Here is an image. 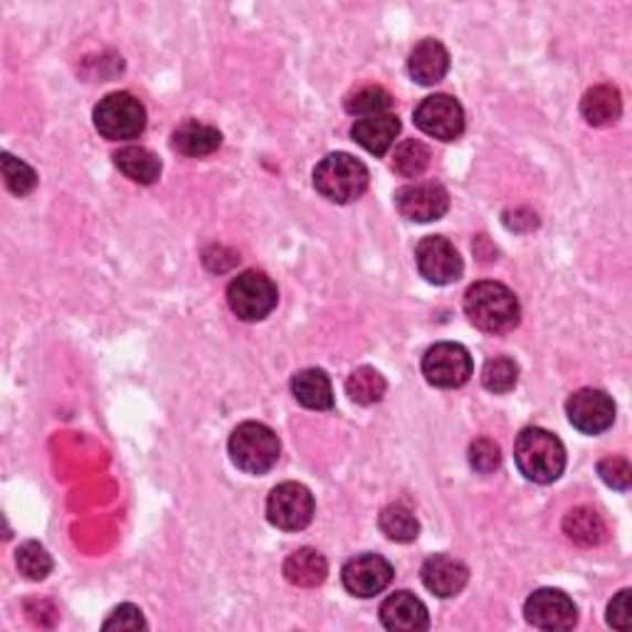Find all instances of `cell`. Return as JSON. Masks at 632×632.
<instances>
[{
    "label": "cell",
    "mask_w": 632,
    "mask_h": 632,
    "mask_svg": "<svg viewBox=\"0 0 632 632\" xmlns=\"http://www.w3.org/2000/svg\"><path fill=\"white\" fill-rule=\"evenodd\" d=\"M464 314L486 334H506L519 324V299L500 282H476L464 294Z\"/></svg>",
    "instance_id": "cell-1"
},
{
    "label": "cell",
    "mask_w": 632,
    "mask_h": 632,
    "mask_svg": "<svg viewBox=\"0 0 632 632\" xmlns=\"http://www.w3.org/2000/svg\"><path fill=\"white\" fill-rule=\"evenodd\" d=\"M514 460L526 480L536 484H551L566 470L564 442L544 428L522 430L514 444Z\"/></svg>",
    "instance_id": "cell-2"
},
{
    "label": "cell",
    "mask_w": 632,
    "mask_h": 632,
    "mask_svg": "<svg viewBox=\"0 0 632 632\" xmlns=\"http://www.w3.org/2000/svg\"><path fill=\"white\" fill-rule=\"evenodd\" d=\"M314 185L331 203H354L368 189V169L351 153H329L314 169Z\"/></svg>",
    "instance_id": "cell-3"
},
{
    "label": "cell",
    "mask_w": 632,
    "mask_h": 632,
    "mask_svg": "<svg viewBox=\"0 0 632 632\" xmlns=\"http://www.w3.org/2000/svg\"><path fill=\"white\" fill-rule=\"evenodd\" d=\"M231 458L237 470L247 474H265L279 460V438L263 422H243L237 425L227 442Z\"/></svg>",
    "instance_id": "cell-4"
},
{
    "label": "cell",
    "mask_w": 632,
    "mask_h": 632,
    "mask_svg": "<svg viewBox=\"0 0 632 632\" xmlns=\"http://www.w3.org/2000/svg\"><path fill=\"white\" fill-rule=\"evenodd\" d=\"M95 127L109 141L137 139L147 129V109L129 92H114L95 107Z\"/></svg>",
    "instance_id": "cell-5"
},
{
    "label": "cell",
    "mask_w": 632,
    "mask_h": 632,
    "mask_svg": "<svg viewBox=\"0 0 632 632\" xmlns=\"http://www.w3.org/2000/svg\"><path fill=\"white\" fill-rule=\"evenodd\" d=\"M277 287L265 272H243L237 275L231 287H227V304H231L233 314L243 321H260L272 314L277 307Z\"/></svg>",
    "instance_id": "cell-6"
},
{
    "label": "cell",
    "mask_w": 632,
    "mask_h": 632,
    "mask_svg": "<svg viewBox=\"0 0 632 632\" xmlns=\"http://www.w3.org/2000/svg\"><path fill=\"white\" fill-rule=\"evenodd\" d=\"M267 519L282 532H302L314 519V496L299 482L277 484L267 496Z\"/></svg>",
    "instance_id": "cell-7"
},
{
    "label": "cell",
    "mask_w": 632,
    "mask_h": 632,
    "mask_svg": "<svg viewBox=\"0 0 632 632\" xmlns=\"http://www.w3.org/2000/svg\"><path fill=\"white\" fill-rule=\"evenodd\" d=\"M422 376L435 388H460L472 376V356L462 344L442 341L428 349L422 358Z\"/></svg>",
    "instance_id": "cell-8"
},
{
    "label": "cell",
    "mask_w": 632,
    "mask_h": 632,
    "mask_svg": "<svg viewBox=\"0 0 632 632\" xmlns=\"http://www.w3.org/2000/svg\"><path fill=\"white\" fill-rule=\"evenodd\" d=\"M416 127L428 133L432 139L440 141H454L462 137L464 131V111L462 105L450 95H432L425 97L416 114H413Z\"/></svg>",
    "instance_id": "cell-9"
},
{
    "label": "cell",
    "mask_w": 632,
    "mask_h": 632,
    "mask_svg": "<svg viewBox=\"0 0 632 632\" xmlns=\"http://www.w3.org/2000/svg\"><path fill=\"white\" fill-rule=\"evenodd\" d=\"M416 263L420 275L428 279L430 285H452L462 277V257L448 237L430 235L422 237L416 247Z\"/></svg>",
    "instance_id": "cell-10"
},
{
    "label": "cell",
    "mask_w": 632,
    "mask_h": 632,
    "mask_svg": "<svg viewBox=\"0 0 632 632\" xmlns=\"http://www.w3.org/2000/svg\"><path fill=\"white\" fill-rule=\"evenodd\" d=\"M524 615L526 623L538 630H571L578 620V608L561 590L542 588L528 596Z\"/></svg>",
    "instance_id": "cell-11"
},
{
    "label": "cell",
    "mask_w": 632,
    "mask_h": 632,
    "mask_svg": "<svg viewBox=\"0 0 632 632\" xmlns=\"http://www.w3.org/2000/svg\"><path fill=\"white\" fill-rule=\"evenodd\" d=\"M566 416L574 428L583 435H600L615 420V403L606 390L583 388L568 398Z\"/></svg>",
    "instance_id": "cell-12"
},
{
    "label": "cell",
    "mask_w": 632,
    "mask_h": 632,
    "mask_svg": "<svg viewBox=\"0 0 632 632\" xmlns=\"http://www.w3.org/2000/svg\"><path fill=\"white\" fill-rule=\"evenodd\" d=\"M396 208L413 223H432L450 211V193L438 183L403 185L396 193Z\"/></svg>",
    "instance_id": "cell-13"
},
{
    "label": "cell",
    "mask_w": 632,
    "mask_h": 632,
    "mask_svg": "<svg viewBox=\"0 0 632 632\" xmlns=\"http://www.w3.org/2000/svg\"><path fill=\"white\" fill-rule=\"evenodd\" d=\"M341 580L351 596L373 598L390 586L393 566L378 554H361L346 561Z\"/></svg>",
    "instance_id": "cell-14"
},
{
    "label": "cell",
    "mask_w": 632,
    "mask_h": 632,
    "mask_svg": "<svg viewBox=\"0 0 632 632\" xmlns=\"http://www.w3.org/2000/svg\"><path fill=\"white\" fill-rule=\"evenodd\" d=\"M381 623L393 632H420L430 628V618L420 598L408 593V590H398V593L383 600Z\"/></svg>",
    "instance_id": "cell-15"
},
{
    "label": "cell",
    "mask_w": 632,
    "mask_h": 632,
    "mask_svg": "<svg viewBox=\"0 0 632 632\" xmlns=\"http://www.w3.org/2000/svg\"><path fill=\"white\" fill-rule=\"evenodd\" d=\"M420 578L425 588L438 598H452L462 593V588L470 580V568L458 558L435 554L420 568Z\"/></svg>",
    "instance_id": "cell-16"
},
{
    "label": "cell",
    "mask_w": 632,
    "mask_h": 632,
    "mask_svg": "<svg viewBox=\"0 0 632 632\" xmlns=\"http://www.w3.org/2000/svg\"><path fill=\"white\" fill-rule=\"evenodd\" d=\"M448 69H450V53L444 50L442 43H438V40L428 38L410 50L408 72L418 85L422 87L438 85V82H442L444 75H448Z\"/></svg>",
    "instance_id": "cell-17"
},
{
    "label": "cell",
    "mask_w": 632,
    "mask_h": 632,
    "mask_svg": "<svg viewBox=\"0 0 632 632\" xmlns=\"http://www.w3.org/2000/svg\"><path fill=\"white\" fill-rule=\"evenodd\" d=\"M398 133H400V119L390 111L358 119L354 127H351V137H354V141L361 143L368 153H373V157H386Z\"/></svg>",
    "instance_id": "cell-18"
},
{
    "label": "cell",
    "mask_w": 632,
    "mask_h": 632,
    "mask_svg": "<svg viewBox=\"0 0 632 632\" xmlns=\"http://www.w3.org/2000/svg\"><path fill=\"white\" fill-rule=\"evenodd\" d=\"M223 143V133L217 131L211 124H201V121H185L179 129L173 131L171 147L173 151L183 153L189 159H203L211 157Z\"/></svg>",
    "instance_id": "cell-19"
},
{
    "label": "cell",
    "mask_w": 632,
    "mask_h": 632,
    "mask_svg": "<svg viewBox=\"0 0 632 632\" xmlns=\"http://www.w3.org/2000/svg\"><path fill=\"white\" fill-rule=\"evenodd\" d=\"M580 114L590 127H610L623 114V99L613 85L590 87L580 99Z\"/></svg>",
    "instance_id": "cell-20"
},
{
    "label": "cell",
    "mask_w": 632,
    "mask_h": 632,
    "mask_svg": "<svg viewBox=\"0 0 632 632\" xmlns=\"http://www.w3.org/2000/svg\"><path fill=\"white\" fill-rule=\"evenodd\" d=\"M285 578L297 588H317L326 580L329 564L317 548H299L285 561Z\"/></svg>",
    "instance_id": "cell-21"
},
{
    "label": "cell",
    "mask_w": 632,
    "mask_h": 632,
    "mask_svg": "<svg viewBox=\"0 0 632 632\" xmlns=\"http://www.w3.org/2000/svg\"><path fill=\"white\" fill-rule=\"evenodd\" d=\"M294 398L309 410H331L334 408V390L324 371L304 368L292 378Z\"/></svg>",
    "instance_id": "cell-22"
},
{
    "label": "cell",
    "mask_w": 632,
    "mask_h": 632,
    "mask_svg": "<svg viewBox=\"0 0 632 632\" xmlns=\"http://www.w3.org/2000/svg\"><path fill=\"white\" fill-rule=\"evenodd\" d=\"M564 534L578 546H600L608 536V526L596 510L590 506H578L564 516Z\"/></svg>",
    "instance_id": "cell-23"
},
{
    "label": "cell",
    "mask_w": 632,
    "mask_h": 632,
    "mask_svg": "<svg viewBox=\"0 0 632 632\" xmlns=\"http://www.w3.org/2000/svg\"><path fill=\"white\" fill-rule=\"evenodd\" d=\"M114 163H117V169L127 175L129 181L141 185L157 183L161 175L159 157L143 147H127L117 151L114 153Z\"/></svg>",
    "instance_id": "cell-24"
},
{
    "label": "cell",
    "mask_w": 632,
    "mask_h": 632,
    "mask_svg": "<svg viewBox=\"0 0 632 632\" xmlns=\"http://www.w3.org/2000/svg\"><path fill=\"white\" fill-rule=\"evenodd\" d=\"M378 526H381V532L390 538V542H398V544L416 542L420 534V524L416 519V514L403 504L386 506V510H383L378 516Z\"/></svg>",
    "instance_id": "cell-25"
},
{
    "label": "cell",
    "mask_w": 632,
    "mask_h": 632,
    "mask_svg": "<svg viewBox=\"0 0 632 632\" xmlns=\"http://www.w3.org/2000/svg\"><path fill=\"white\" fill-rule=\"evenodd\" d=\"M386 388H388L386 378H383L381 373L371 366L356 368L346 381L349 398L358 403V406H373V403H378L383 396H386Z\"/></svg>",
    "instance_id": "cell-26"
},
{
    "label": "cell",
    "mask_w": 632,
    "mask_h": 632,
    "mask_svg": "<svg viewBox=\"0 0 632 632\" xmlns=\"http://www.w3.org/2000/svg\"><path fill=\"white\" fill-rule=\"evenodd\" d=\"M390 165L393 171L403 175V179H418V175H422L425 169L430 165V149L416 139L403 141L398 143L396 151H393Z\"/></svg>",
    "instance_id": "cell-27"
},
{
    "label": "cell",
    "mask_w": 632,
    "mask_h": 632,
    "mask_svg": "<svg viewBox=\"0 0 632 632\" xmlns=\"http://www.w3.org/2000/svg\"><path fill=\"white\" fill-rule=\"evenodd\" d=\"M393 107V97L378 85H366L351 92L346 97V111L354 117H376V114H386Z\"/></svg>",
    "instance_id": "cell-28"
},
{
    "label": "cell",
    "mask_w": 632,
    "mask_h": 632,
    "mask_svg": "<svg viewBox=\"0 0 632 632\" xmlns=\"http://www.w3.org/2000/svg\"><path fill=\"white\" fill-rule=\"evenodd\" d=\"M15 564L28 580H43L53 571V558L45 551V546H40L38 542L20 544L15 551Z\"/></svg>",
    "instance_id": "cell-29"
},
{
    "label": "cell",
    "mask_w": 632,
    "mask_h": 632,
    "mask_svg": "<svg viewBox=\"0 0 632 632\" xmlns=\"http://www.w3.org/2000/svg\"><path fill=\"white\" fill-rule=\"evenodd\" d=\"M519 381V366L512 358H492L482 368V386L490 393H510Z\"/></svg>",
    "instance_id": "cell-30"
},
{
    "label": "cell",
    "mask_w": 632,
    "mask_h": 632,
    "mask_svg": "<svg viewBox=\"0 0 632 632\" xmlns=\"http://www.w3.org/2000/svg\"><path fill=\"white\" fill-rule=\"evenodd\" d=\"M3 181L10 193L28 195L38 185V173L30 169L25 161L10 157V153H3Z\"/></svg>",
    "instance_id": "cell-31"
},
{
    "label": "cell",
    "mask_w": 632,
    "mask_h": 632,
    "mask_svg": "<svg viewBox=\"0 0 632 632\" xmlns=\"http://www.w3.org/2000/svg\"><path fill=\"white\" fill-rule=\"evenodd\" d=\"M470 464L474 472L480 474H492L500 470L502 464V450L500 444L490 438H480L470 444Z\"/></svg>",
    "instance_id": "cell-32"
},
{
    "label": "cell",
    "mask_w": 632,
    "mask_h": 632,
    "mask_svg": "<svg viewBox=\"0 0 632 632\" xmlns=\"http://www.w3.org/2000/svg\"><path fill=\"white\" fill-rule=\"evenodd\" d=\"M598 474H600V480H603L608 486H613V490H618V492L630 490L632 468L625 458H615V454H610V458L600 460Z\"/></svg>",
    "instance_id": "cell-33"
},
{
    "label": "cell",
    "mask_w": 632,
    "mask_h": 632,
    "mask_svg": "<svg viewBox=\"0 0 632 632\" xmlns=\"http://www.w3.org/2000/svg\"><path fill=\"white\" fill-rule=\"evenodd\" d=\"M105 630H143L147 628V620H143L141 610L137 606L124 603L117 610H111V615L101 623Z\"/></svg>",
    "instance_id": "cell-34"
},
{
    "label": "cell",
    "mask_w": 632,
    "mask_h": 632,
    "mask_svg": "<svg viewBox=\"0 0 632 632\" xmlns=\"http://www.w3.org/2000/svg\"><path fill=\"white\" fill-rule=\"evenodd\" d=\"M608 623L618 630H630V590H620V593L610 600L608 606Z\"/></svg>",
    "instance_id": "cell-35"
}]
</instances>
